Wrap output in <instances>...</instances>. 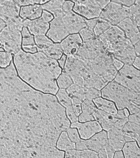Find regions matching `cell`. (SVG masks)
<instances>
[{
  "label": "cell",
  "mask_w": 140,
  "mask_h": 158,
  "mask_svg": "<svg viewBox=\"0 0 140 158\" xmlns=\"http://www.w3.org/2000/svg\"><path fill=\"white\" fill-rule=\"evenodd\" d=\"M14 62L18 76L34 89L53 95L58 92L56 80L62 69L57 60L42 52L31 54L22 49L14 56Z\"/></svg>",
  "instance_id": "cell-1"
},
{
  "label": "cell",
  "mask_w": 140,
  "mask_h": 158,
  "mask_svg": "<svg viewBox=\"0 0 140 158\" xmlns=\"http://www.w3.org/2000/svg\"><path fill=\"white\" fill-rule=\"evenodd\" d=\"M64 71L70 77L74 84L100 91L108 83L97 75L88 62L77 55L67 56Z\"/></svg>",
  "instance_id": "cell-2"
},
{
  "label": "cell",
  "mask_w": 140,
  "mask_h": 158,
  "mask_svg": "<svg viewBox=\"0 0 140 158\" xmlns=\"http://www.w3.org/2000/svg\"><path fill=\"white\" fill-rule=\"evenodd\" d=\"M103 98L115 103L119 110L130 109L133 106L140 107V93L121 86L114 80L102 90Z\"/></svg>",
  "instance_id": "cell-3"
},
{
  "label": "cell",
  "mask_w": 140,
  "mask_h": 158,
  "mask_svg": "<svg viewBox=\"0 0 140 158\" xmlns=\"http://www.w3.org/2000/svg\"><path fill=\"white\" fill-rule=\"evenodd\" d=\"M22 24H7L0 33V45L6 52L16 54L22 50Z\"/></svg>",
  "instance_id": "cell-4"
},
{
  "label": "cell",
  "mask_w": 140,
  "mask_h": 158,
  "mask_svg": "<svg viewBox=\"0 0 140 158\" xmlns=\"http://www.w3.org/2000/svg\"><path fill=\"white\" fill-rule=\"evenodd\" d=\"M114 57L125 65H132L137 56L134 45L126 36L119 38L105 47Z\"/></svg>",
  "instance_id": "cell-5"
},
{
  "label": "cell",
  "mask_w": 140,
  "mask_h": 158,
  "mask_svg": "<svg viewBox=\"0 0 140 158\" xmlns=\"http://www.w3.org/2000/svg\"><path fill=\"white\" fill-rule=\"evenodd\" d=\"M114 58L107 51L88 64L94 72L109 83L116 77L118 71L113 65Z\"/></svg>",
  "instance_id": "cell-6"
},
{
  "label": "cell",
  "mask_w": 140,
  "mask_h": 158,
  "mask_svg": "<svg viewBox=\"0 0 140 158\" xmlns=\"http://www.w3.org/2000/svg\"><path fill=\"white\" fill-rule=\"evenodd\" d=\"M129 112L127 109L119 110L115 115L109 114L96 108L93 117L103 129L109 131L114 128L122 129L128 122Z\"/></svg>",
  "instance_id": "cell-7"
},
{
  "label": "cell",
  "mask_w": 140,
  "mask_h": 158,
  "mask_svg": "<svg viewBox=\"0 0 140 158\" xmlns=\"http://www.w3.org/2000/svg\"><path fill=\"white\" fill-rule=\"evenodd\" d=\"M73 10L88 19L98 18L110 1H74Z\"/></svg>",
  "instance_id": "cell-8"
},
{
  "label": "cell",
  "mask_w": 140,
  "mask_h": 158,
  "mask_svg": "<svg viewBox=\"0 0 140 158\" xmlns=\"http://www.w3.org/2000/svg\"><path fill=\"white\" fill-rule=\"evenodd\" d=\"M139 70L125 65L118 73L114 81L126 88L140 93Z\"/></svg>",
  "instance_id": "cell-9"
},
{
  "label": "cell",
  "mask_w": 140,
  "mask_h": 158,
  "mask_svg": "<svg viewBox=\"0 0 140 158\" xmlns=\"http://www.w3.org/2000/svg\"><path fill=\"white\" fill-rule=\"evenodd\" d=\"M129 15V8L112 1L102 11L99 18L109 22L111 26H117L128 18Z\"/></svg>",
  "instance_id": "cell-10"
},
{
  "label": "cell",
  "mask_w": 140,
  "mask_h": 158,
  "mask_svg": "<svg viewBox=\"0 0 140 158\" xmlns=\"http://www.w3.org/2000/svg\"><path fill=\"white\" fill-rule=\"evenodd\" d=\"M106 51L98 38L82 43L76 55L83 60L91 61Z\"/></svg>",
  "instance_id": "cell-11"
},
{
  "label": "cell",
  "mask_w": 140,
  "mask_h": 158,
  "mask_svg": "<svg viewBox=\"0 0 140 158\" xmlns=\"http://www.w3.org/2000/svg\"><path fill=\"white\" fill-rule=\"evenodd\" d=\"M108 144L107 133L102 131L91 137V138L82 139L76 144L77 150H90L98 153Z\"/></svg>",
  "instance_id": "cell-12"
},
{
  "label": "cell",
  "mask_w": 140,
  "mask_h": 158,
  "mask_svg": "<svg viewBox=\"0 0 140 158\" xmlns=\"http://www.w3.org/2000/svg\"><path fill=\"white\" fill-rule=\"evenodd\" d=\"M21 7L15 1H0V18L6 24L20 19Z\"/></svg>",
  "instance_id": "cell-13"
},
{
  "label": "cell",
  "mask_w": 140,
  "mask_h": 158,
  "mask_svg": "<svg viewBox=\"0 0 140 158\" xmlns=\"http://www.w3.org/2000/svg\"><path fill=\"white\" fill-rule=\"evenodd\" d=\"M62 21L69 34H76L86 27L87 20L73 11L66 13Z\"/></svg>",
  "instance_id": "cell-14"
},
{
  "label": "cell",
  "mask_w": 140,
  "mask_h": 158,
  "mask_svg": "<svg viewBox=\"0 0 140 158\" xmlns=\"http://www.w3.org/2000/svg\"><path fill=\"white\" fill-rule=\"evenodd\" d=\"M69 35L64 24L62 18H54L50 22L46 36L52 41L60 43Z\"/></svg>",
  "instance_id": "cell-15"
},
{
  "label": "cell",
  "mask_w": 140,
  "mask_h": 158,
  "mask_svg": "<svg viewBox=\"0 0 140 158\" xmlns=\"http://www.w3.org/2000/svg\"><path fill=\"white\" fill-rule=\"evenodd\" d=\"M71 128H77L81 138L84 140L90 139L97 133L102 131V128L97 121H93L85 123H72Z\"/></svg>",
  "instance_id": "cell-16"
},
{
  "label": "cell",
  "mask_w": 140,
  "mask_h": 158,
  "mask_svg": "<svg viewBox=\"0 0 140 158\" xmlns=\"http://www.w3.org/2000/svg\"><path fill=\"white\" fill-rule=\"evenodd\" d=\"M83 43L80 35L78 34H72L68 36L61 42V49L67 56L76 55L78 49Z\"/></svg>",
  "instance_id": "cell-17"
},
{
  "label": "cell",
  "mask_w": 140,
  "mask_h": 158,
  "mask_svg": "<svg viewBox=\"0 0 140 158\" xmlns=\"http://www.w3.org/2000/svg\"><path fill=\"white\" fill-rule=\"evenodd\" d=\"M24 27H26L32 35H45L50 29V22L41 16L40 18L35 20H24Z\"/></svg>",
  "instance_id": "cell-18"
},
{
  "label": "cell",
  "mask_w": 140,
  "mask_h": 158,
  "mask_svg": "<svg viewBox=\"0 0 140 158\" xmlns=\"http://www.w3.org/2000/svg\"><path fill=\"white\" fill-rule=\"evenodd\" d=\"M123 31L126 38L134 45L140 42V28L130 18L124 20L117 25Z\"/></svg>",
  "instance_id": "cell-19"
},
{
  "label": "cell",
  "mask_w": 140,
  "mask_h": 158,
  "mask_svg": "<svg viewBox=\"0 0 140 158\" xmlns=\"http://www.w3.org/2000/svg\"><path fill=\"white\" fill-rule=\"evenodd\" d=\"M108 144L115 152L122 150L126 143L122 129L114 128L108 131Z\"/></svg>",
  "instance_id": "cell-20"
},
{
  "label": "cell",
  "mask_w": 140,
  "mask_h": 158,
  "mask_svg": "<svg viewBox=\"0 0 140 158\" xmlns=\"http://www.w3.org/2000/svg\"><path fill=\"white\" fill-rule=\"evenodd\" d=\"M43 11L41 5L35 4L21 7L19 16L23 20L34 21L41 17Z\"/></svg>",
  "instance_id": "cell-21"
},
{
  "label": "cell",
  "mask_w": 140,
  "mask_h": 158,
  "mask_svg": "<svg viewBox=\"0 0 140 158\" xmlns=\"http://www.w3.org/2000/svg\"><path fill=\"white\" fill-rule=\"evenodd\" d=\"M140 130V124L128 122L122 129L126 143L137 142L139 146Z\"/></svg>",
  "instance_id": "cell-22"
},
{
  "label": "cell",
  "mask_w": 140,
  "mask_h": 158,
  "mask_svg": "<svg viewBox=\"0 0 140 158\" xmlns=\"http://www.w3.org/2000/svg\"><path fill=\"white\" fill-rule=\"evenodd\" d=\"M126 36L123 31L118 26H111L109 29L99 37L105 47L122 37Z\"/></svg>",
  "instance_id": "cell-23"
},
{
  "label": "cell",
  "mask_w": 140,
  "mask_h": 158,
  "mask_svg": "<svg viewBox=\"0 0 140 158\" xmlns=\"http://www.w3.org/2000/svg\"><path fill=\"white\" fill-rule=\"evenodd\" d=\"M82 113L78 117V120L81 123L95 120L93 114L97 107L93 101L86 100L82 104Z\"/></svg>",
  "instance_id": "cell-24"
},
{
  "label": "cell",
  "mask_w": 140,
  "mask_h": 158,
  "mask_svg": "<svg viewBox=\"0 0 140 158\" xmlns=\"http://www.w3.org/2000/svg\"><path fill=\"white\" fill-rule=\"evenodd\" d=\"M64 1H48L41 5L43 10L47 11L54 15V18H62L66 13L62 10Z\"/></svg>",
  "instance_id": "cell-25"
},
{
  "label": "cell",
  "mask_w": 140,
  "mask_h": 158,
  "mask_svg": "<svg viewBox=\"0 0 140 158\" xmlns=\"http://www.w3.org/2000/svg\"><path fill=\"white\" fill-rule=\"evenodd\" d=\"M93 102L98 110L111 115H116L118 111L113 102L99 97L93 100Z\"/></svg>",
  "instance_id": "cell-26"
},
{
  "label": "cell",
  "mask_w": 140,
  "mask_h": 158,
  "mask_svg": "<svg viewBox=\"0 0 140 158\" xmlns=\"http://www.w3.org/2000/svg\"><path fill=\"white\" fill-rule=\"evenodd\" d=\"M56 148L62 151H70L76 150V144L70 139L67 132L63 131L59 137Z\"/></svg>",
  "instance_id": "cell-27"
},
{
  "label": "cell",
  "mask_w": 140,
  "mask_h": 158,
  "mask_svg": "<svg viewBox=\"0 0 140 158\" xmlns=\"http://www.w3.org/2000/svg\"><path fill=\"white\" fill-rule=\"evenodd\" d=\"M66 91L71 98L77 99L82 102L86 100V87L74 84Z\"/></svg>",
  "instance_id": "cell-28"
},
{
  "label": "cell",
  "mask_w": 140,
  "mask_h": 158,
  "mask_svg": "<svg viewBox=\"0 0 140 158\" xmlns=\"http://www.w3.org/2000/svg\"><path fill=\"white\" fill-rule=\"evenodd\" d=\"M122 149L125 158H140L139 147L136 142L125 143Z\"/></svg>",
  "instance_id": "cell-29"
},
{
  "label": "cell",
  "mask_w": 140,
  "mask_h": 158,
  "mask_svg": "<svg viewBox=\"0 0 140 158\" xmlns=\"http://www.w3.org/2000/svg\"><path fill=\"white\" fill-rule=\"evenodd\" d=\"M50 59L58 60L62 55L61 45L58 43H54L51 46L42 52Z\"/></svg>",
  "instance_id": "cell-30"
},
{
  "label": "cell",
  "mask_w": 140,
  "mask_h": 158,
  "mask_svg": "<svg viewBox=\"0 0 140 158\" xmlns=\"http://www.w3.org/2000/svg\"><path fill=\"white\" fill-rule=\"evenodd\" d=\"M57 98L60 104L66 110L72 108V99L66 90L60 89L57 93Z\"/></svg>",
  "instance_id": "cell-31"
},
{
  "label": "cell",
  "mask_w": 140,
  "mask_h": 158,
  "mask_svg": "<svg viewBox=\"0 0 140 158\" xmlns=\"http://www.w3.org/2000/svg\"><path fill=\"white\" fill-rule=\"evenodd\" d=\"M140 1H135L134 4L129 8V18L140 28Z\"/></svg>",
  "instance_id": "cell-32"
},
{
  "label": "cell",
  "mask_w": 140,
  "mask_h": 158,
  "mask_svg": "<svg viewBox=\"0 0 140 158\" xmlns=\"http://www.w3.org/2000/svg\"><path fill=\"white\" fill-rule=\"evenodd\" d=\"M34 37L38 52L43 51L54 44L53 42L46 35H37Z\"/></svg>",
  "instance_id": "cell-33"
},
{
  "label": "cell",
  "mask_w": 140,
  "mask_h": 158,
  "mask_svg": "<svg viewBox=\"0 0 140 158\" xmlns=\"http://www.w3.org/2000/svg\"><path fill=\"white\" fill-rule=\"evenodd\" d=\"M57 84L61 89L66 90L73 85L74 82L70 77L63 70L58 78Z\"/></svg>",
  "instance_id": "cell-34"
},
{
  "label": "cell",
  "mask_w": 140,
  "mask_h": 158,
  "mask_svg": "<svg viewBox=\"0 0 140 158\" xmlns=\"http://www.w3.org/2000/svg\"><path fill=\"white\" fill-rule=\"evenodd\" d=\"M111 26H112L106 21L100 18L98 19V22L94 29V32L97 38H99Z\"/></svg>",
  "instance_id": "cell-35"
},
{
  "label": "cell",
  "mask_w": 140,
  "mask_h": 158,
  "mask_svg": "<svg viewBox=\"0 0 140 158\" xmlns=\"http://www.w3.org/2000/svg\"><path fill=\"white\" fill-rule=\"evenodd\" d=\"M12 61V54L6 52L0 45V69L8 67Z\"/></svg>",
  "instance_id": "cell-36"
},
{
  "label": "cell",
  "mask_w": 140,
  "mask_h": 158,
  "mask_svg": "<svg viewBox=\"0 0 140 158\" xmlns=\"http://www.w3.org/2000/svg\"><path fill=\"white\" fill-rule=\"evenodd\" d=\"M22 46L36 45L35 37L29 31L26 27H23L22 31Z\"/></svg>",
  "instance_id": "cell-37"
},
{
  "label": "cell",
  "mask_w": 140,
  "mask_h": 158,
  "mask_svg": "<svg viewBox=\"0 0 140 158\" xmlns=\"http://www.w3.org/2000/svg\"><path fill=\"white\" fill-rule=\"evenodd\" d=\"M80 34L82 40L83 41V43L89 41L97 38L94 34V31L90 29L87 27L80 31Z\"/></svg>",
  "instance_id": "cell-38"
},
{
  "label": "cell",
  "mask_w": 140,
  "mask_h": 158,
  "mask_svg": "<svg viewBox=\"0 0 140 158\" xmlns=\"http://www.w3.org/2000/svg\"><path fill=\"white\" fill-rule=\"evenodd\" d=\"M101 96V92L99 90L93 88H86V100L93 101L96 98L100 97Z\"/></svg>",
  "instance_id": "cell-39"
},
{
  "label": "cell",
  "mask_w": 140,
  "mask_h": 158,
  "mask_svg": "<svg viewBox=\"0 0 140 158\" xmlns=\"http://www.w3.org/2000/svg\"><path fill=\"white\" fill-rule=\"evenodd\" d=\"M67 133L70 139L72 142L76 144L79 143L82 140L80 138L79 133L77 128H69L67 131Z\"/></svg>",
  "instance_id": "cell-40"
},
{
  "label": "cell",
  "mask_w": 140,
  "mask_h": 158,
  "mask_svg": "<svg viewBox=\"0 0 140 158\" xmlns=\"http://www.w3.org/2000/svg\"><path fill=\"white\" fill-rule=\"evenodd\" d=\"M77 151L79 158H99L98 153L90 150Z\"/></svg>",
  "instance_id": "cell-41"
},
{
  "label": "cell",
  "mask_w": 140,
  "mask_h": 158,
  "mask_svg": "<svg viewBox=\"0 0 140 158\" xmlns=\"http://www.w3.org/2000/svg\"><path fill=\"white\" fill-rule=\"evenodd\" d=\"M16 3L20 7L23 6H30V5H34L35 4L42 5L48 2L47 1H28V0H22V1H15Z\"/></svg>",
  "instance_id": "cell-42"
},
{
  "label": "cell",
  "mask_w": 140,
  "mask_h": 158,
  "mask_svg": "<svg viewBox=\"0 0 140 158\" xmlns=\"http://www.w3.org/2000/svg\"><path fill=\"white\" fill-rule=\"evenodd\" d=\"M72 107L77 117H79L82 113V102L80 101L77 99L72 98Z\"/></svg>",
  "instance_id": "cell-43"
},
{
  "label": "cell",
  "mask_w": 140,
  "mask_h": 158,
  "mask_svg": "<svg viewBox=\"0 0 140 158\" xmlns=\"http://www.w3.org/2000/svg\"><path fill=\"white\" fill-rule=\"evenodd\" d=\"M74 5V3L72 1H65L62 7L63 12L66 14L72 12Z\"/></svg>",
  "instance_id": "cell-44"
},
{
  "label": "cell",
  "mask_w": 140,
  "mask_h": 158,
  "mask_svg": "<svg viewBox=\"0 0 140 158\" xmlns=\"http://www.w3.org/2000/svg\"><path fill=\"white\" fill-rule=\"evenodd\" d=\"M22 48L23 51L29 54H34L38 52L36 45L22 46Z\"/></svg>",
  "instance_id": "cell-45"
},
{
  "label": "cell",
  "mask_w": 140,
  "mask_h": 158,
  "mask_svg": "<svg viewBox=\"0 0 140 158\" xmlns=\"http://www.w3.org/2000/svg\"><path fill=\"white\" fill-rule=\"evenodd\" d=\"M114 2H116V3H118L119 4L121 5V6H124V7H130L133 6L134 4L135 1H130V0H126V1H114Z\"/></svg>",
  "instance_id": "cell-46"
},
{
  "label": "cell",
  "mask_w": 140,
  "mask_h": 158,
  "mask_svg": "<svg viewBox=\"0 0 140 158\" xmlns=\"http://www.w3.org/2000/svg\"><path fill=\"white\" fill-rule=\"evenodd\" d=\"M140 113L134 114L129 115L128 117V122L140 124Z\"/></svg>",
  "instance_id": "cell-47"
},
{
  "label": "cell",
  "mask_w": 140,
  "mask_h": 158,
  "mask_svg": "<svg viewBox=\"0 0 140 158\" xmlns=\"http://www.w3.org/2000/svg\"><path fill=\"white\" fill-rule=\"evenodd\" d=\"M98 19H94L86 21V27L94 31V27L98 22Z\"/></svg>",
  "instance_id": "cell-48"
},
{
  "label": "cell",
  "mask_w": 140,
  "mask_h": 158,
  "mask_svg": "<svg viewBox=\"0 0 140 158\" xmlns=\"http://www.w3.org/2000/svg\"><path fill=\"white\" fill-rule=\"evenodd\" d=\"M65 158H79L76 150L66 152Z\"/></svg>",
  "instance_id": "cell-49"
},
{
  "label": "cell",
  "mask_w": 140,
  "mask_h": 158,
  "mask_svg": "<svg viewBox=\"0 0 140 158\" xmlns=\"http://www.w3.org/2000/svg\"><path fill=\"white\" fill-rule=\"evenodd\" d=\"M113 65L118 71L120 70L124 65L123 63L114 58L113 61Z\"/></svg>",
  "instance_id": "cell-50"
},
{
  "label": "cell",
  "mask_w": 140,
  "mask_h": 158,
  "mask_svg": "<svg viewBox=\"0 0 140 158\" xmlns=\"http://www.w3.org/2000/svg\"><path fill=\"white\" fill-rule=\"evenodd\" d=\"M66 61V55H62L61 59L58 60L59 65L61 69H64L65 64Z\"/></svg>",
  "instance_id": "cell-51"
},
{
  "label": "cell",
  "mask_w": 140,
  "mask_h": 158,
  "mask_svg": "<svg viewBox=\"0 0 140 158\" xmlns=\"http://www.w3.org/2000/svg\"><path fill=\"white\" fill-rule=\"evenodd\" d=\"M98 154L99 158H108L107 154L104 148L99 151Z\"/></svg>",
  "instance_id": "cell-52"
},
{
  "label": "cell",
  "mask_w": 140,
  "mask_h": 158,
  "mask_svg": "<svg viewBox=\"0 0 140 158\" xmlns=\"http://www.w3.org/2000/svg\"><path fill=\"white\" fill-rule=\"evenodd\" d=\"M140 62L139 56H137L136 59H135L133 64H132V65H133L134 67L136 68V69H138V70H139L140 69Z\"/></svg>",
  "instance_id": "cell-53"
},
{
  "label": "cell",
  "mask_w": 140,
  "mask_h": 158,
  "mask_svg": "<svg viewBox=\"0 0 140 158\" xmlns=\"http://www.w3.org/2000/svg\"><path fill=\"white\" fill-rule=\"evenodd\" d=\"M134 47V49L137 56H140V42L135 44Z\"/></svg>",
  "instance_id": "cell-54"
},
{
  "label": "cell",
  "mask_w": 140,
  "mask_h": 158,
  "mask_svg": "<svg viewBox=\"0 0 140 158\" xmlns=\"http://www.w3.org/2000/svg\"><path fill=\"white\" fill-rule=\"evenodd\" d=\"M114 158H125L123 153L121 151L115 152L114 154Z\"/></svg>",
  "instance_id": "cell-55"
},
{
  "label": "cell",
  "mask_w": 140,
  "mask_h": 158,
  "mask_svg": "<svg viewBox=\"0 0 140 158\" xmlns=\"http://www.w3.org/2000/svg\"><path fill=\"white\" fill-rule=\"evenodd\" d=\"M6 26V24L5 22L0 18V33L4 29Z\"/></svg>",
  "instance_id": "cell-56"
}]
</instances>
